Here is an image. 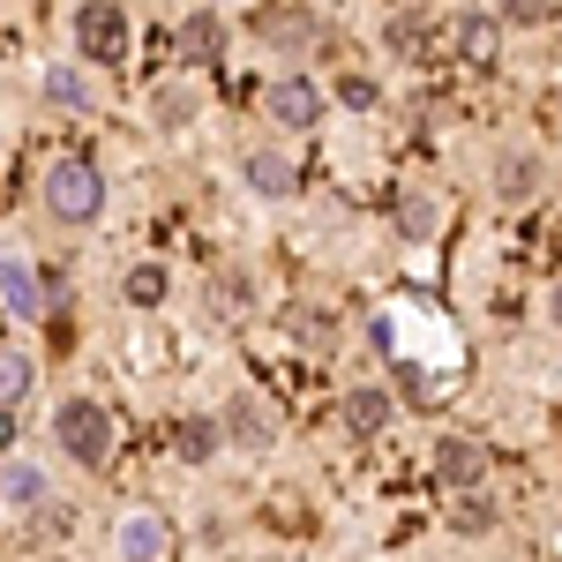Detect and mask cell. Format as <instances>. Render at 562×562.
<instances>
[{"label": "cell", "instance_id": "1", "mask_svg": "<svg viewBox=\"0 0 562 562\" xmlns=\"http://www.w3.org/2000/svg\"><path fill=\"white\" fill-rule=\"evenodd\" d=\"M38 203L53 225H68V233H83V225H98L105 217V203H113V188H105V173H98V158H76V150H60L53 166L38 173Z\"/></svg>", "mask_w": 562, "mask_h": 562}, {"label": "cell", "instance_id": "2", "mask_svg": "<svg viewBox=\"0 0 562 562\" xmlns=\"http://www.w3.org/2000/svg\"><path fill=\"white\" fill-rule=\"evenodd\" d=\"M53 442L68 450V465L105 473L113 450H121V420H113L105 397H60V405H53Z\"/></svg>", "mask_w": 562, "mask_h": 562}, {"label": "cell", "instance_id": "3", "mask_svg": "<svg viewBox=\"0 0 562 562\" xmlns=\"http://www.w3.org/2000/svg\"><path fill=\"white\" fill-rule=\"evenodd\" d=\"M68 31H76V60L83 68H121L128 60V8L121 0H83Z\"/></svg>", "mask_w": 562, "mask_h": 562}, {"label": "cell", "instance_id": "4", "mask_svg": "<svg viewBox=\"0 0 562 562\" xmlns=\"http://www.w3.org/2000/svg\"><path fill=\"white\" fill-rule=\"evenodd\" d=\"M262 113H270L285 135H315V128H323V113H330V98H323L315 76L285 68V76H270V90H262Z\"/></svg>", "mask_w": 562, "mask_h": 562}, {"label": "cell", "instance_id": "5", "mask_svg": "<svg viewBox=\"0 0 562 562\" xmlns=\"http://www.w3.org/2000/svg\"><path fill=\"white\" fill-rule=\"evenodd\" d=\"M113 555L121 562H180V525L166 510H150V503H135L113 525Z\"/></svg>", "mask_w": 562, "mask_h": 562}, {"label": "cell", "instance_id": "6", "mask_svg": "<svg viewBox=\"0 0 562 562\" xmlns=\"http://www.w3.org/2000/svg\"><path fill=\"white\" fill-rule=\"evenodd\" d=\"M217 428H225V442H240V450H278L285 413H278L262 390H233V397H225V413H217Z\"/></svg>", "mask_w": 562, "mask_h": 562}, {"label": "cell", "instance_id": "7", "mask_svg": "<svg viewBox=\"0 0 562 562\" xmlns=\"http://www.w3.org/2000/svg\"><path fill=\"white\" fill-rule=\"evenodd\" d=\"M0 307H8L15 323H45V315H53V278H45L23 248L0 256Z\"/></svg>", "mask_w": 562, "mask_h": 562}, {"label": "cell", "instance_id": "8", "mask_svg": "<svg viewBox=\"0 0 562 562\" xmlns=\"http://www.w3.org/2000/svg\"><path fill=\"white\" fill-rule=\"evenodd\" d=\"M503 38H510V23H503L495 8H458V60H465V68L495 76V68H503Z\"/></svg>", "mask_w": 562, "mask_h": 562}, {"label": "cell", "instance_id": "9", "mask_svg": "<svg viewBox=\"0 0 562 562\" xmlns=\"http://www.w3.org/2000/svg\"><path fill=\"white\" fill-rule=\"evenodd\" d=\"M338 420H346L360 442H375V435L397 420V390H383V383H352L346 397H338Z\"/></svg>", "mask_w": 562, "mask_h": 562}, {"label": "cell", "instance_id": "10", "mask_svg": "<svg viewBox=\"0 0 562 562\" xmlns=\"http://www.w3.org/2000/svg\"><path fill=\"white\" fill-rule=\"evenodd\" d=\"M173 38H180V60H195V68L225 60V38H233V31H225V8H211V0H203V8H188Z\"/></svg>", "mask_w": 562, "mask_h": 562}, {"label": "cell", "instance_id": "11", "mask_svg": "<svg viewBox=\"0 0 562 562\" xmlns=\"http://www.w3.org/2000/svg\"><path fill=\"white\" fill-rule=\"evenodd\" d=\"M240 180L256 188L262 203H293V195H301V166H293L285 150H248V158H240Z\"/></svg>", "mask_w": 562, "mask_h": 562}, {"label": "cell", "instance_id": "12", "mask_svg": "<svg viewBox=\"0 0 562 562\" xmlns=\"http://www.w3.org/2000/svg\"><path fill=\"white\" fill-rule=\"evenodd\" d=\"M435 473H442L450 495H458V487H487V450H480L473 435H442V442H435Z\"/></svg>", "mask_w": 562, "mask_h": 562}, {"label": "cell", "instance_id": "13", "mask_svg": "<svg viewBox=\"0 0 562 562\" xmlns=\"http://www.w3.org/2000/svg\"><path fill=\"white\" fill-rule=\"evenodd\" d=\"M38 98L60 105V113H90V105H98V83H90L83 60H53V68L38 76Z\"/></svg>", "mask_w": 562, "mask_h": 562}, {"label": "cell", "instance_id": "14", "mask_svg": "<svg viewBox=\"0 0 562 562\" xmlns=\"http://www.w3.org/2000/svg\"><path fill=\"white\" fill-rule=\"evenodd\" d=\"M540 173H548V166H540V150H495V203H532V195H540Z\"/></svg>", "mask_w": 562, "mask_h": 562}, {"label": "cell", "instance_id": "15", "mask_svg": "<svg viewBox=\"0 0 562 562\" xmlns=\"http://www.w3.org/2000/svg\"><path fill=\"white\" fill-rule=\"evenodd\" d=\"M121 301L135 307V315H158V307L173 301V270H166V262H128V270H121Z\"/></svg>", "mask_w": 562, "mask_h": 562}, {"label": "cell", "instance_id": "16", "mask_svg": "<svg viewBox=\"0 0 562 562\" xmlns=\"http://www.w3.org/2000/svg\"><path fill=\"white\" fill-rule=\"evenodd\" d=\"M45 495H53V473L31 465V458H0V503L8 510H38Z\"/></svg>", "mask_w": 562, "mask_h": 562}, {"label": "cell", "instance_id": "17", "mask_svg": "<svg viewBox=\"0 0 562 562\" xmlns=\"http://www.w3.org/2000/svg\"><path fill=\"white\" fill-rule=\"evenodd\" d=\"M256 31H262V45H285V53H301V45L315 38V15H307L301 0H278V8H262V15H256Z\"/></svg>", "mask_w": 562, "mask_h": 562}, {"label": "cell", "instance_id": "18", "mask_svg": "<svg viewBox=\"0 0 562 562\" xmlns=\"http://www.w3.org/2000/svg\"><path fill=\"white\" fill-rule=\"evenodd\" d=\"M195 113H203V90L188 83V76H173V83H158V90H150V121H158L166 135H180L188 121H195Z\"/></svg>", "mask_w": 562, "mask_h": 562}, {"label": "cell", "instance_id": "19", "mask_svg": "<svg viewBox=\"0 0 562 562\" xmlns=\"http://www.w3.org/2000/svg\"><path fill=\"white\" fill-rule=\"evenodd\" d=\"M173 450L188 458V465H211L217 450H225V428H217V413H180V428H173Z\"/></svg>", "mask_w": 562, "mask_h": 562}, {"label": "cell", "instance_id": "20", "mask_svg": "<svg viewBox=\"0 0 562 562\" xmlns=\"http://www.w3.org/2000/svg\"><path fill=\"white\" fill-rule=\"evenodd\" d=\"M495 518H503V510H495V495H487V487H458V495H450V525H458V540L495 532Z\"/></svg>", "mask_w": 562, "mask_h": 562}, {"label": "cell", "instance_id": "21", "mask_svg": "<svg viewBox=\"0 0 562 562\" xmlns=\"http://www.w3.org/2000/svg\"><path fill=\"white\" fill-rule=\"evenodd\" d=\"M38 390V360L23 346H0V405H23Z\"/></svg>", "mask_w": 562, "mask_h": 562}, {"label": "cell", "instance_id": "22", "mask_svg": "<svg viewBox=\"0 0 562 562\" xmlns=\"http://www.w3.org/2000/svg\"><path fill=\"white\" fill-rule=\"evenodd\" d=\"M256 285L240 278V270H225V278H211V315H225V323H240V315H256V301H248Z\"/></svg>", "mask_w": 562, "mask_h": 562}, {"label": "cell", "instance_id": "23", "mask_svg": "<svg viewBox=\"0 0 562 562\" xmlns=\"http://www.w3.org/2000/svg\"><path fill=\"white\" fill-rule=\"evenodd\" d=\"M495 15L518 23V31H548V23L562 15V0H495Z\"/></svg>", "mask_w": 562, "mask_h": 562}, {"label": "cell", "instance_id": "24", "mask_svg": "<svg viewBox=\"0 0 562 562\" xmlns=\"http://www.w3.org/2000/svg\"><path fill=\"white\" fill-rule=\"evenodd\" d=\"M383 45L397 53V60H420V53H428V31H420V15H390V23H383Z\"/></svg>", "mask_w": 562, "mask_h": 562}, {"label": "cell", "instance_id": "25", "mask_svg": "<svg viewBox=\"0 0 562 562\" xmlns=\"http://www.w3.org/2000/svg\"><path fill=\"white\" fill-rule=\"evenodd\" d=\"M338 105H346V113H375V105H383V83L352 68V76H338Z\"/></svg>", "mask_w": 562, "mask_h": 562}, {"label": "cell", "instance_id": "26", "mask_svg": "<svg viewBox=\"0 0 562 562\" xmlns=\"http://www.w3.org/2000/svg\"><path fill=\"white\" fill-rule=\"evenodd\" d=\"M435 233V203L428 195H405V203H397V240H428Z\"/></svg>", "mask_w": 562, "mask_h": 562}, {"label": "cell", "instance_id": "27", "mask_svg": "<svg viewBox=\"0 0 562 562\" xmlns=\"http://www.w3.org/2000/svg\"><path fill=\"white\" fill-rule=\"evenodd\" d=\"M23 518H31V532H45V540H60V532H68V525H76V510H68V503H53V495H45L38 510H23Z\"/></svg>", "mask_w": 562, "mask_h": 562}, {"label": "cell", "instance_id": "28", "mask_svg": "<svg viewBox=\"0 0 562 562\" xmlns=\"http://www.w3.org/2000/svg\"><path fill=\"white\" fill-rule=\"evenodd\" d=\"M15 435H23V420H15V405H0V458H15Z\"/></svg>", "mask_w": 562, "mask_h": 562}, {"label": "cell", "instance_id": "29", "mask_svg": "<svg viewBox=\"0 0 562 562\" xmlns=\"http://www.w3.org/2000/svg\"><path fill=\"white\" fill-rule=\"evenodd\" d=\"M548 323H555V330H562V285H555V293H548Z\"/></svg>", "mask_w": 562, "mask_h": 562}, {"label": "cell", "instance_id": "30", "mask_svg": "<svg viewBox=\"0 0 562 562\" xmlns=\"http://www.w3.org/2000/svg\"><path fill=\"white\" fill-rule=\"evenodd\" d=\"M211 8H225V0H211Z\"/></svg>", "mask_w": 562, "mask_h": 562}, {"label": "cell", "instance_id": "31", "mask_svg": "<svg viewBox=\"0 0 562 562\" xmlns=\"http://www.w3.org/2000/svg\"><path fill=\"white\" fill-rule=\"evenodd\" d=\"M301 562H307V555H301Z\"/></svg>", "mask_w": 562, "mask_h": 562}]
</instances>
